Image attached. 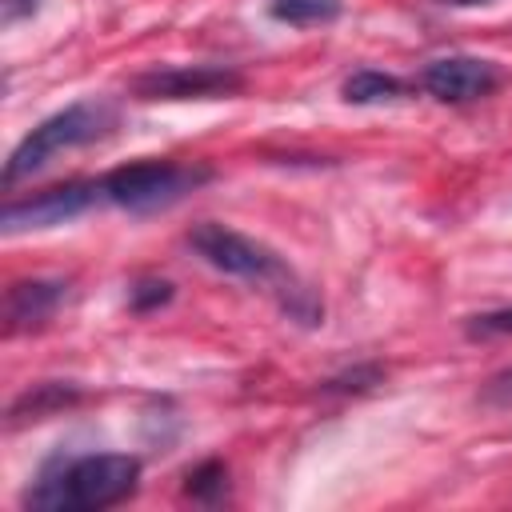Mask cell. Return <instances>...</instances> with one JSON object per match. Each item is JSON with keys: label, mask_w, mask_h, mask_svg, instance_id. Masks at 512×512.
I'll return each mask as SVG.
<instances>
[{"label": "cell", "mask_w": 512, "mask_h": 512, "mask_svg": "<svg viewBox=\"0 0 512 512\" xmlns=\"http://www.w3.org/2000/svg\"><path fill=\"white\" fill-rule=\"evenodd\" d=\"M188 248L204 264H212L216 272L248 280V284H260L264 292H272L288 320H296L304 328H316L324 320V304L312 292V284H304L292 272V264L280 252H272L268 244H260V240H252V236H244V232H236L228 224L204 220V224H196L188 232Z\"/></svg>", "instance_id": "6da1fadb"}, {"label": "cell", "mask_w": 512, "mask_h": 512, "mask_svg": "<svg viewBox=\"0 0 512 512\" xmlns=\"http://www.w3.org/2000/svg\"><path fill=\"white\" fill-rule=\"evenodd\" d=\"M144 464L128 452H88L52 460L40 480L24 492V508L36 512H100L124 504L140 488Z\"/></svg>", "instance_id": "7a4b0ae2"}, {"label": "cell", "mask_w": 512, "mask_h": 512, "mask_svg": "<svg viewBox=\"0 0 512 512\" xmlns=\"http://www.w3.org/2000/svg\"><path fill=\"white\" fill-rule=\"evenodd\" d=\"M116 128V112L104 104V100H76L52 116H44L8 156L4 164V188L20 184L24 176L40 172L52 156L68 152V148H84V144H96L104 140L108 132Z\"/></svg>", "instance_id": "3957f363"}, {"label": "cell", "mask_w": 512, "mask_h": 512, "mask_svg": "<svg viewBox=\"0 0 512 512\" xmlns=\"http://www.w3.org/2000/svg\"><path fill=\"white\" fill-rule=\"evenodd\" d=\"M212 180L208 164H176V160H136L100 176V200L128 212H160L180 204L188 192Z\"/></svg>", "instance_id": "277c9868"}, {"label": "cell", "mask_w": 512, "mask_h": 512, "mask_svg": "<svg viewBox=\"0 0 512 512\" xmlns=\"http://www.w3.org/2000/svg\"><path fill=\"white\" fill-rule=\"evenodd\" d=\"M240 88L244 76L232 64H160L132 80L136 100H216Z\"/></svg>", "instance_id": "5b68a950"}, {"label": "cell", "mask_w": 512, "mask_h": 512, "mask_svg": "<svg viewBox=\"0 0 512 512\" xmlns=\"http://www.w3.org/2000/svg\"><path fill=\"white\" fill-rule=\"evenodd\" d=\"M100 200V180H64L52 188H40L32 196H16L0 212V228L8 236L32 232V228H56L64 220L84 216Z\"/></svg>", "instance_id": "8992f818"}, {"label": "cell", "mask_w": 512, "mask_h": 512, "mask_svg": "<svg viewBox=\"0 0 512 512\" xmlns=\"http://www.w3.org/2000/svg\"><path fill=\"white\" fill-rule=\"evenodd\" d=\"M504 84L500 64L480 56H436L420 68V88L440 104H472Z\"/></svg>", "instance_id": "52a82bcc"}, {"label": "cell", "mask_w": 512, "mask_h": 512, "mask_svg": "<svg viewBox=\"0 0 512 512\" xmlns=\"http://www.w3.org/2000/svg\"><path fill=\"white\" fill-rule=\"evenodd\" d=\"M64 300H68V280H56V276L12 280L4 292V328L8 332H36L56 316V308Z\"/></svg>", "instance_id": "ba28073f"}, {"label": "cell", "mask_w": 512, "mask_h": 512, "mask_svg": "<svg viewBox=\"0 0 512 512\" xmlns=\"http://www.w3.org/2000/svg\"><path fill=\"white\" fill-rule=\"evenodd\" d=\"M76 400H80V388H76V384L44 380V384H36V388H28L24 396H16V400H12L8 420H12V424H20V420H44L48 412L68 408V404H76Z\"/></svg>", "instance_id": "9c48e42d"}, {"label": "cell", "mask_w": 512, "mask_h": 512, "mask_svg": "<svg viewBox=\"0 0 512 512\" xmlns=\"http://www.w3.org/2000/svg\"><path fill=\"white\" fill-rule=\"evenodd\" d=\"M404 92H408V84L400 76H388L376 68H360L340 84V96L348 104H388V100H400Z\"/></svg>", "instance_id": "30bf717a"}, {"label": "cell", "mask_w": 512, "mask_h": 512, "mask_svg": "<svg viewBox=\"0 0 512 512\" xmlns=\"http://www.w3.org/2000/svg\"><path fill=\"white\" fill-rule=\"evenodd\" d=\"M344 12L340 0H268V16L292 28H312V24H332Z\"/></svg>", "instance_id": "8fae6325"}, {"label": "cell", "mask_w": 512, "mask_h": 512, "mask_svg": "<svg viewBox=\"0 0 512 512\" xmlns=\"http://www.w3.org/2000/svg\"><path fill=\"white\" fill-rule=\"evenodd\" d=\"M184 492L200 504H220L228 496V468L220 460H204L184 476Z\"/></svg>", "instance_id": "7c38bea8"}, {"label": "cell", "mask_w": 512, "mask_h": 512, "mask_svg": "<svg viewBox=\"0 0 512 512\" xmlns=\"http://www.w3.org/2000/svg\"><path fill=\"white\" fill-rule=\"evenodd\" d=\"M168 300H172V280H164V276H140L128 284L132 312H152V308H164Z\"/></svg>", "instance_id": "4fadbf2b"}, {"label": "cell", "mask_w": 512, "mask_h": 512, "mask_svg": "<svg viewBox=\"0 0 512 512\" xmlns=\"http://www.w3.org/2000/svg\"><path fill=\"white\" fill-rule=\"evenodd\" d=\"M464 332L472 340H496V336H512V308H492V312H476L464 320Z\"/></svg>", "instance_id": "5bb4252c"}, {"label": "cell", "mask_w": 512, "mask_h": 512, "mask_svg": "<svg viewBox=\"0 0 512 512\" xmlns=\"http://www.w3.org/2000/svg\"><path fill=\"white\" fill-rule=\"evenodd\" d=\"M480 404L488 408H512V364L492 372L484 384H480Z\"/></svg>", "instance_id": "9a60e30c"}, {"label": "cell", "mask_w": 512, "mask_h": 512, "mask_svg": "<svg viewBox=\"0 0 512 512\" xmlns=\"http://www.w3.org/2000/svg\"><path fill=\"white\" fill-rule=\"evenodd\" d=\"M380 368L376 364H368V368H356V372H344V376H332V380H324V392H364V388H372V384H380Z\"/></svg>", "instance_id": "2e32d148"}, {"label": "cell", "mask_w": 512, "mask_h": 512, "mask_svg": "<svg viewBox=\"0 0 512 512\" xmlns=\"http://www.w3.org/2000/svg\"><path fill=\"white\" fill-rule=\"evenodd\" d=\"M36 8H40V0H0V24H4V28H12L16 20L32 16Z\"/></svg>", "instance_id": "e0dca14e"}, {"label": "cell", "mask_w": 512, "mask_h": 512, "mask_svg": "<svg viewBox=\"0 0 512 512\" xmlns=\"http://www.w3.org/2000/svg\"><path fill=\"white\" fill-rule=\"evenodd\" d=\"M436 4H448V8H476V4H488V0H436Z\"/></svg>", "instance_id": "ac0fdd59"}]
</instances>
